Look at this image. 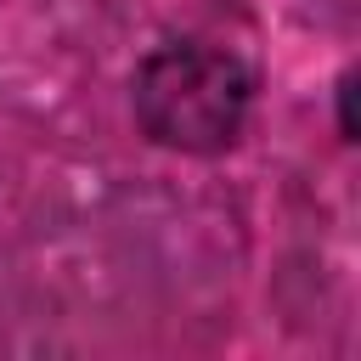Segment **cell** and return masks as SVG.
Here are the masks:
<instances>
[{"label":"cell","mask_w":361,"mask_h":361,"mask_svg":"<svg viewBox=\"0 0 361 361\" xmlns=\"http://www.w3.org/2000/svg\"><path fill=\"white\" fill-rule=\"evenodd\" d=\"M259 79L243 51L220 39H158L130 73L135 130L175 158H220L248 135Z\"/></svg>","instance_id":"cell-1"}]
</instances>
